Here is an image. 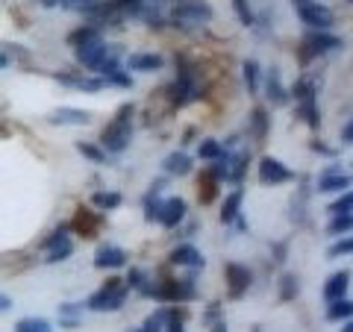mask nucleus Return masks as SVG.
I'll list each match as a JSON object with an SVG mask.
<instances>
[{
  "label": "nucleus",
  "mask_w": 353,
  "mask_h": 332,
  "mask_svg": "<svg viewBox=\"0 0 353 332\" xmlns=\"http://www.w3.org/2000/svg\"><path fill=\"white\" fill-rule=\"evenodd\" d=\"M233 9H236V15H239V21H241L245 27H250V24H253V12H250L248 0H233Z\"/></svg>",
  "instance_id": "31"
},
{
  "label": "nucleus",
  "mask_w": 353,
  "mask_h": 332,
  "mask_svg": "<svg viewBox=\"0 0 353 332\" xmlns=\"http://www.w3.org/2000/svg\"><path fill=\"white\" fill-rule=\"evenodd\" d=\"M94 39H101L94 27H80V30H74L71 36H68V41L77 44V48H80V44H85V41H94Z\"/></svg>",
  "instance_id": "28"
},
{
  "label": "nucleus",
  "mask_w": 353,
  "mask_h": 332,
  "mask_svg": "<svg viewBox=\"0 0 353 332\" xmlns=\"http://www.w3.org/2000/svg\"><path fill=\"white\" fill-rule=\"evenodd\" d=\"M353 318V303L347 297H341V300H333L327 309V320H350Z\"/></svg>",
  "instance_id": "21"
},
{
  "label": "nucleus",
  "mask_w": 353,
  "mask_h": 332,
  "mask_svg": "<svg viewBox=\"0 0 353 332\" xmlns=\"http://www.w3.org/2000/svg\"><path fill=\"white\" fill-rule=\"evenodd\" d=\"M285 180H292V171L285 168V165L280 159H274V156H265L259 162V183L265 185H280Z\"/></svg>",
  "instance_id": "6"
},
{
  "label": "nucleus",
  "mask_w": 353,
  "mask_h": 332,
  "mask_svg": "<svg viewBox=\"0 0 353 332\" xmlns=\"http://www.w3.org/2000/svg\"><path fill=\"white\" fill-rule=\"evenodd\" d=\"M0 309H3V312H9V309H12V300H9V297L3 294V297H0Z\"/></svg>",
  "instance_id": "38"
},
{
  "label": "nucleus",
  "mask_w": 353,
  "mask_h": 332,
  "mask_svg": "<svg viewBox=\"0 0 353 332\" xmlns=\"http://www.w3.org/2000/svg\"><path fill=\"white\" fill-rule=\"evenodd\" d=\"M253 132H256L259 138L265 136V112H262V109H256V112H253Z\"/></svg>",
  "instance_id": "34"
},
{
  "label": "nucleus",
  "mask_w": 353,
  "mask_h": 332,
  "mask_svg": "<svg viewBox=\"0 0 353 332\" xmlns=\"http://www.w3.org/2000/svg\"><path fill=\"white\" fill-rule=\"evenodd\" d=\"M127 68L130 71H159L162 68V56H157V53H132V56L127 59Z\"/></svg>",
  "instance_id": "17"
},
{
  "label": "nucleus",
  "mask_w": 353,
  "mask_h": 332,
  "mask_svg": "<svg viewBox=\"0 0 353 332\" xmlns=\"http://www.w3.org/2000/svg\"><path fill=\"white\" fill-rule=\"evenodd\" d=\"M185 218V200L183 197H168V200L162 203V218H159V224L162 227H176L180 220Z\"/></svg>",
  "instance_id": "12"
},
{
  "label": "nucleus",
  "mask_w": 353,
  "mask_h": 332,
  "mask_svg": "<svg viewBox=\"0 0 353 332\" xmlns=\"http://www.w3.org/2000/svg\"><path fill=\"white\" fill-rule=\"evenodd\" d=\"M77 150H80L83 156H88L92 162H103V159H106V153H103V150H97L94 145H85V141H80V145H77Z\"/></svg>",
  "instance_id": "32"
},
{
  "label": "nucleus",
  "mask_w": 353,
  "mask_h": 332,
  "mask_svg": "<svg viewBox=\"0 0 353 332\" xmlns=\"http://www.w3.org/2000/svg\"><path fill=\"white\" fill-rule=\"evenodd\" d=\"M171 262L174 264H189V268H203V256L201 250L192 247V245H180L171 253Z\"/></svg>",
  "instance_id": "18"
},
{
  "label": "nucleus",
  "mask_w": 353,
  "mask_h": 332,
  "mask_svg": "<svg viewBox=\"0 0 353 332\" xmlns=\"http://www.w3.org/2000/svg\"><path fill=\"white\" fill-rule=\"evenodd\" d=\"M197 156L201 159H221L224 156V147L218 145V141H212V138H206L201 147H197Z\"/></svg>",
  "instance_id": "27"
},
{
  "label": "nucleus",
  "mask_w": 353,
  "mask_h": 332,
  "mask_svg": "<svg viewBox=\"0 0 353 332\" xmlns=\"http://www.w3.org/2000/svg\"><path fill=\"white\" fill-rule=\"evenodd\" d=\"M127 300V285L124 280H106V285L97 294L88 297V309L92 312H115Z\"/></svg>",
  "instance_id": "1"
},
{
  "label": "nucleus",
  "mask_w": 353,
  "mask_h": 332,
  "mask_svg": "<svg viewBox=\"0 0 353 332\" xmlns=\"http://www.w3.org/2000/svg\"><path fill=\"white\" fill-rule=\"evenodd\" d=\"M132 112L130 106H124L118 112V118L109 124L106 129H103V136H101V141H103V147L106 150H112V153H121V150H127V145H130V138H132V129H130V121H127V115Z\"/></svg>",
  "instance_id": "2"
},
{
  "label": "nucleus",
  "mask_w": 353,
  "mask_h": 332,
  "mask_svg": "<svg viewBox=\"0 0 353 332\" xmlns=\"http://www.w3.org/2000/svg\"><path fill=\"white\" fill-rule=\"evenodd\" d=\"M268 97L274 103H285V92H283V85H280V74L271 68V74H268Z\"/></svg>",
  "instance_id": "26"
},
{
  "label": "nucleus",
  "mask_w": 353,
  "mask_h": 332,
  "mask_svg": "<svg viewBox=\"0 0 353 332\" xmlns=\"http://www.w3.org/2000/svg\"><path fill=\"white\" fill-rule=\"evenodd\" d=\"M15 332H53L44 318H24L15 324Z\"/></svg>",
  "instance_id": "23"
},
{
  "label": "nucleus",
  "mask_w": 353,
  "mask_h": 332,
  "mask_svg": "<svg viewBox=\"0 0 353 332\" xmlns=\"http://www.w3.org/2000/svg\"><path fill=\"white\" fill-rule=\"evenodd\" d=\"M294 97L301 101V112H303V118H306V124L309 127H318V109H315V88H312V83H301L294 88Z\"/></svg>",
  "instance_id": "7"
},
{
  "label": "nucleus",
  "mask_w": 353,
  "mask_h": 332,
  "mask_svg": "<svg viewBox=\"0 0 353 332\" xmlns=\"http://www.w3.org/2000/svg\"><path fill=\"white\" fill-rule=\"evenodd\" d=\"M74 227L88 238V236L94 232V227H97V218H92V212H85V209H80V212H77V218H74Z\"/></svg>",
  "instance_id": "25"
},
{
  "label": "nucleus",
  "mask_w": 353,
  "mask_h": 332,
  "mask_svg": "<svg viewBox=\"0 0 353 332\" xmlns=\"http://www.w3.org/2000/svg\"><path fill=\"white\" fill-rule=\"evenodd\" d=\"M347 253H353V236H350V238H339L336 245H330L327 256H330V259H339V256H347Z\"/></svg>",
  "instance_id": "29"
},
{
  "label": "nucleus",
  "mask_w": 353,
  "mask_h": 332,
  "mask_svg": "<svg viewBox=\"0 0 353 332\" xmlns=\"http://www.w3.org/2000/svg\"><path fill=\"white\" fill-rule=\"evenodd\" d=\"M347 280H350V273H347V271H339V273L330 276L327 285H324V297H327V303L341 300V297L347 294Z\"/></svg>",
  "instance_id": "16"
},
{
  "label": "nucleus",
  "mask_w": 353,
  "mask_h": 332,
  "mask_svg": "<svg viewBox=\"0 0 353 332\" xmlns=\"http://www.w3.org/2000/svg\"><path fill=\"white\" fill-rule=\"evenodd\" d=\"M71 253H74V245H71V238L65 236V227H62L48 238V262H65Z\"/></svg>",
  "instance_id": "9"
},
{
  "label": "nucleus",
  "mask_w": 353,
  "mask_h": 332,
  "mask_svg": "<svg viewBox=\"0 0 353 332\" xmlns=\"http://www.w3.org/2000/svg\"><path fill=\"white\" fill-rule=\"evenodd\" d=\"M212 332H227V326H224V324H215V326H212Z\"/></svg>",
  "instance_id": "40"
},
{
  "label": "nucleus",
  "mask_w": 353,
  "mask_h": 332,
  "mask_svg": "<svg viewBox=\"0 0 353 332\" xmlns=\"http://www.w3.org/2000/svg\"><path fill=\"white\" fill-rule=\"evenodd\" d=\"M92 203L97 206V209H118L121 206V194L118 191H97L94 197H92Z\"/></svg>",
  "instance_id": "24"
},
{
  "label": "nucleus",
  "mask_w": 353,
  "mask_h": 332,
  "mask_svg": "<svg viewBox=\"0 0 353 332\" xmlns=\"http://www.w3.org/2000/svg\"><path fill=\"white\" fill-rule=\"evenodd\" d=\"M227 280H230V294L241 297L250 285V271L241 268V264H227Z\"/></svg>",
  "instance_id": "13"
},
{
  "label": "nucleus",
  "mask_w": 353,
  "mask_h": 332,
  "mask_svg": "<svg viewBox=\"0 0 353 332\" xmlns=\"http://www.w3.org/2000/svg\"><path fill=\"white\" fill-rule=\"evenodd\" d=\"M283 282H285V285H283V297H292V294L297 291V285L292 289V282H294V280H292V276H283Z\"/></svg>",
  "instance_id": "35"
},
{
  "label": "nucleus",
  "mask_w": 353,
  "mask_h": 332,
  "mask_svg": "<svg viewBox=\"0 0 353 332\" xmlns=\"http://www.w3.org/2000/svg\"><path fill=\"white\" fill-rule=\"evenodd\" d=\"M341 138H345V141H347V145H353V118L347 121V127H345V129H341Z\"/></svg>",
  "instance_id": "36"
},
{
  "label": "nucleus",
  "mask_w": 353,
  "mask_h": 332,
  "mask_svg": "<svg viewBox=\"0 0 353 332\" xmlns=\"http://www.w3.org/2000/svg\"><path fill=\"white\" fill-rule=\"evenodd\" d=\"M303 44H306V48L312 50V53H327V50H336V48H341V39H336V36H327L324 30H318V32H309Z\"/></svg>",
  "instance_id": "14"
},
{
  "label": "nucleus",
  "mask_w": 353,
  "mask_h": 332,
  "mask_svg": "<svg viewBox=\"0 0 353 332\" xmlns=\"http://www.w3.org/2000/svg\"><path fill=\"white\" fill-rule=\"evenodd\" d=\"M341 332H353V320H347V324L341 326Z\"/></svg>",
  "instance_id": "39"
},
{
  "label": "nucleus",
  "mask_w": 353,
  "mask_h": 332,
  "mask_svg": "<svg viewBox=\"0 0 353 332\" xmlns=\"http://www.w3.org/2000/svg\"><path fill=\"white\" fill-rule=\"evenodd\" d=\"M241 188H236V191H230L227 197H224V206H221V220L224 224H233V220L239 218V206H241Z\"/></svg>",
  "instance_id": "20"
},
{
  "label": "nucleus",
  "mask_w": 353,
  "mask_h": 332,
  "mask_svg": "<svg viewBox=\"0 0 353 332\" xmlns=\"http://www.w3.org/2000/svg\"><path fill=\"white\" fill-rule=\"evenodd\" d=\"M162 168H165V174L183 176V174H189V171H192V159L185 156V153H171V156H165Z\"/></svg>",
  "instance_id": "19"
},
{
  "label": "nucleus",
  "mask_w": 353,
  "mask_h": 332,
  "mask_svg": "<svg viewBox=\"0 0 353 332\" xmlns=\"http://www.w3.org/2000/svg\"><path fill=\"white\" fill-rule=\"evenodd\" d=\"M50 124H74V127H83L92 121V115L85 112V109H68V106H62V109H53V112L48 115Z\"/></svg>",
  "instance_id": "11"
},
{
  "label": "nucleus",
  "mask_w": 353,
  "mask_h": 332,
  "mask_svg": "<svg viewBox=\"0 0 353 332\" xmlns=\"http://www.w3.org/2000/svg\"><path fill=\"white\" fill-rule=\"evenodd\" d=\"M115 53L112 44H103L101 39H94V41H85L77 48V62L83 65V68H92V71H101L103 68V62L109 59Z\"/></svg>",
  "instance_id": "3"
},
{
  "label": "nucleus",
  "mask_w": 353,
  "mask_h": 332,
  "mask_svg": "<svg viewBox=\"0 0 353 332\" xmlns=\"http://www.w3.org/2000/svg\"><path fill=\"white\" fill-rule=\"evenodd\" d=\"M39 3L41 6H68L71 0H39Z\"/></svg>",
  "instance_id": "37"
},
{
  "label": "nucleus",
  "mask_w": 353,
  "mask_h": 332,
  "mask_svg": "<svg viewBox=\"0 0 353 332\" xmlns=\"http://www.w3.org/2000/svg\"><path fill=\"white\" fill-rule=\"evenodd\" d=\"M59 83H65V85H71V88H80V92H101V88H106V76H65V74H59L57 76Z\"/></svg>",
  "instance_id": "15"
},
{
  "label": "nucleus",
  "mask_w": 353,
  "mask_h": 332,
  "mask_svg": "<svg viewBox=\"0 0 353 332\" xmlns=\"http://www.w3.org/2000/svg\"><path fill=\"white\" fill-rule=\"evenodd\" d=\"M330 236H347L353 232V215H333V220L327 224Z\"/></svg>",
  "instance_id": "22"
},
{
  "label": "nucleus",
  "mask_w": 353,
  "mask_h": 332,
  "mask_svg": "<svg viewBox=\"0 0 353 332\" xmlns=\"http://www.w3.org/2000/svg\"><path fill=\"white\" fill-rule=\"evenodd\" d=\"M174 18L176 21H194V24H201V21L212 18V9H209L203 0H180V3L174 6Z\"/></svg>",
  "instance_id": "5"
},
{
  "label": "nucleus",
  "mask_w": 353,
  "mask_h": 332,
  "mask_svg": "<svg viewBox=\"0 0 353 332\" xmlns=\"http://www.w3.org/2000/svg\"><path fill=\"white\" fill-rule=\"evenodd\" d=\"M127 262V253L115 245H103L94 253V268H121Z\"/></svg>",
  "instance_id": "10"
},
{
  "label": "nucleus",
  "mask_w": 353,
  "mask_h": 332,
  "mask_svg": "<svg viewBox=\"0 0 353 332\" xmlns=\"http://www.w3.org/2000/svg\"><path fill=\"white\" fill-rule=\"evenodd\" d=\"M294 6H297V15H301V21L306 27L327 30L330 24H333V12L318 3V0H294Z\"/></svg>",
  "instance_id": "4"
},
{
  "label": "nucleus",
  "mask_w": 353,
  "mask_h": 332,
  "mask_svg": "<svg viewBox=\"0 0 353 332\" xmlns=\"http://www.w3.org/2000/svg\"><path fill=\"white\" fill-rule=\"evenodd\" d=\"M353 185L350 174H341V168H327L318 176V191H347Z\"/></svg>",
  "instance_id": "8"
},
{
  "label": "nucleus",
  "mask_w": 353,
  "mask_h": 332,
  "mask_svg": "<svg viewBox=\"0 0 353 332\" xmlns=\"http://www.w3.org/2000/svg\"><path fill=\"white\" fill-rule=\"evenodd\" d=\"M330 212H333V215H350V212H353V191H345V194H341L339 200L330 206Z\"/></svg>",
  "instance_id": "30"
},
{
  "label": "nucleus",
  "mask_w": 353,
  "mask_h": 332,
  "mask_svg": "<svg viewBox=\"0 0 353 332\" xmlns=\"http://www.w3.org/2000/svg\"><path fill=\"white\" fill-rule=\"evenodd\" d=\"M350 3H353V0H350Z\"/></svg>",
  "instance_id": "41"
},
{
  "label": "nucleus",
  "mask_w": 353,
  "mask_h": 332,
  "mask_svg": "<svg viewBox=\"0 0 353 332\" xmlns=\"http://www.w3.org/2000/svg\"><path fill=\"white\" fill-rule=\"evenodd\" d=\"M256 76H259L256 62H248V65H245V83H248L250 92H256Z\"/></svg>",
  "instance_id": "33"
}]
</instances>
